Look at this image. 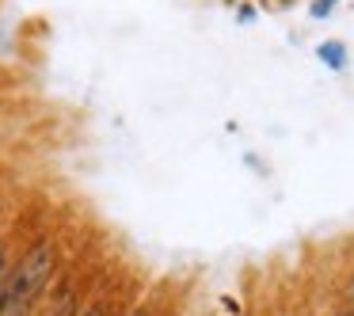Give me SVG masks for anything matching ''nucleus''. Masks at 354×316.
<instances>
[{
    "instance_id": "1",
    "label": "nucleus",
    "mask_w": 354,
    "mask_h": 316,
    "mask_svg": "<svg viewBox=\"0 0 354 316\" xmlns=\"http://www.w3.org/2000/svg\"><path fill=\"white\" fill-rule=\"evenodd\" d=\"M57 267L54 240H35L0 278V316H31Z\"/></svg>"
},
{
    "instance_id": "2",
    "label": "nucleus",
    "mask_w": 354,
    "mask_h": 316,
    "mask_svg": "<svg viewBox=\"0 0 354 316\" xmlns=\"http://www.w3.org/2000/svg\"><path fill=\"white\" fill-rule=\"evenodd\" d=\"M316 57H320L324 65H328V69H343L346 65V46L339 39H331V42H320V46H316Z\"/></svg>"
},
{
    "instance_id": "3",
    "label": "nucleus",
    "mask_w": 354,
    "mask_h": 316,
    "mask_svg": "<svg viewBox=\"0 0 354 316\" xmlns=\"http://www.w3.org/2000/svg\"><path fill=\"white\" fill-rule=\"evenodd\" d=\"M73 316H118V313H115V305H107V301H95V305L80 308V313H73Z\"/></svg>"
},
{
    "instance_id": "4",
    "label": "nucleus",
    "mask_w": 354,
    "mask_h": 316,
    "mask_svg": "<svg viewBox=\"0 0 354 316\" xmlns=\"http://www.w3.org/2000/svg\"><path fill=\"white\" fill-rule=\"evenodd\" d=\"M331 12H335V0H313L308 16H313V19H324V16H331Z\"/></svg>"
},
{
    "instance_id": "5",
    "label": "nucleus",
    "mask_w": 354,
    "mask_h": 316,
    "mask_svg": "<svg viewBox=\"0 0 354 316\" xmlns=\"http://www.w3.org/2000/svg\"><path fill=\"white\" fill-rule=\"evenodd\" d=\"M8 267H12V255H8V248L0 244V278L8 275Z\"/></svg>"
},
{
    "instance_id": "6",
    "label": "nucleus",
    "mask_w": 354,
    "mask_h": 316,
    "mask_svg": "<svg viewBox=\"0 0 354 316\" xmlns=\"http://www.w3.org/2000/svg\"><path fill=\"white\" fill-rule=\"evenodd\" d=\"M236 19H240V24H252V19H255V8H248V4H244V8L236 12Z\"/></svg>"
},
{
    "instance_id": "7",
    "label": "nucleus",
    "mask_w": 354,
    "mask_h": 316,
    "mask_svg": "<svg viewBox=\"0 0 354 316\" xmlns=\"http://www.w3.org/2000/svg\"><path fill=\"white\" fill-rule=\"evenodd\" d=\"M130 316H153V308H149V305H141V308H133Z\"/></svg>"
},
{
    "instance_id": "8",
    "label": "nucleus",
    "mask_w": 354,
    "mask_h": 316,
    "mask_svg": "<svg viewBox=\"0 0 354 316\" xmlns=\"http://www.w3.org/2000/svg\"><path fill=\"white\" fill-rule=\"evenodd\" d=\"M335 316H354V313H335Z\"/></svg>"
}]
</instances>
